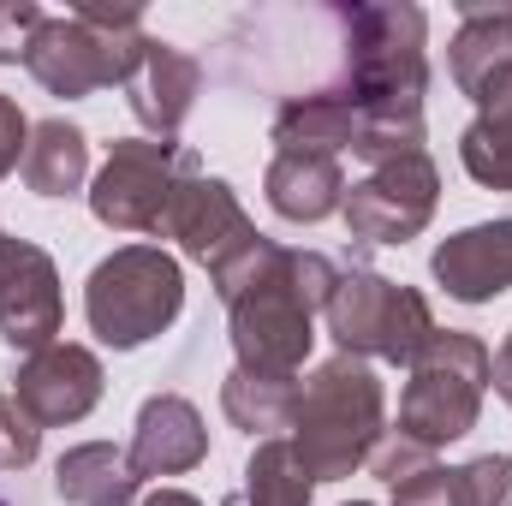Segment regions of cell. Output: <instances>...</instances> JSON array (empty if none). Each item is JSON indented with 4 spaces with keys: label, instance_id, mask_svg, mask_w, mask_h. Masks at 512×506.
<instances>
[{
    "label": "cell",
    "instance_id": "obj_9",
    "mask_svg": "<svg viewBox=\"0 0 512 506\" xmlns=\"http://www.w3.org/2000/svg\"><path fill=\"white\" fill-rule=\"evenodd\" d=\"M435 197H441V173L429 155H399L387 167H370V179H358L340 203L352 239H370V245H405L429 227L435 215Z\"/></svg>",
    "mask_w": 512,
    "mask_h": 506
},
{
    "label": "cell",
    "instance_id": "obj_16",
    "mask_svg": "<svg viewBox=\"0 0 512 506\" xmlns=\"http://www.w3.org/2000/svg\"><path fill=\"white\" fill-rule=\"evenodd\" d=\"M268 209L280 221H328L340 203H346V179H340V161L334 155H304V149H280L268 161Z\"/></svg>",
    "mask_w": 512,
    "mask_h": 506
},
{
    "label": "cell",
    "instance_id": "obj_1",
    "mask_svg": "<svg viewBox=\"0 0 512 506\" xmlns=\"http://www.w3.org/2000/svg\"><path fill=\"white\" fill-rule=\"evenodd\" d=\"M340 268L322 251H286L274 239H256L233 268L215 274V292L227 304L233 322V352L245 376L268 381H298L304 358H310V322L316 310H328Z\"/></svg>",
    "mask_w": 512,
    "mask_h": 506
},
{
    "label": "cell",
    "instance_id": "obj_10",
    "mask_svg": "<svg viewBox=\"0 0 512 506\" xmlns=\"http://www.w3.org/2000/svg\"><path fill=\"white\" fill-rule=\"evenodd\" d=\"M161 227L179 239V251L191 256V262H203L209 274L233 268V262L262 239V233L251 227V215L239 209L233 185L215 179V173H191V179L173 191V209H167Z\"/></svg>",
    "mask_w": 512,
    "mask_h": 506
},
{
    "label": "cell",
    "instance_id": "obj_3",
    "mask_svg": "<svg viewBox=\"0 0 512 506\" xmlns=\"http://www.w3.org/2000/svg\"><path fill=\"white\" fill-rule=\"evenodd\" d=\"M382 435H387V393L382 376L364 358L334 352L328 364L310 370V381H298L292 447L304 453L316 483H340L358 465H370Z\"/></svg>",
    "mask_w": 512,
    "mask_h": 506
},
{
    "label": "cell",
    "instance_id": "obj_17",
    "mask_svg": "<svg viewBox=\"0 0 512 506\" xmlns=\"http://www.w3.org/2000/svg\"><path fill=\"white\" fill-rule=\"evenodd\" d=\"M137 483L143 477L131 471V459L114 441H84V447L60 453V465H54V489L72 506H131Z\"/></svg>",
    "mask_w": 512,
    "mask_h": 506
},
{
    "label": "cell",
    "instance_id": "obj_20",
    "mask_svg": "<svg viewBox=\"0 0 512 506\" xmlns=\"http://www.w3.org/2000/svg\"><path fill=\"white\" fill-rule=\"evenodd\" d=\"M447 60H453V84L477 102V90L512 66V6H465Z\"/></svg>",
    "mask_w": 512,
    "mask_h": 506
},
{
    "label": "cell",
    "instance_id": "obj_5",
    "mask_svg": "<svg viewBox=\"0 0 512 506\" xmlns=\"http://www.w3.org/2000/svg\"><path fill=\"white\" fill-rule=\"evenodd\" d=\"M483 387H489V346L477 334L435 328L429 346L411 358V381L399 399V435L429 453L447 441H465L477 429Z\"/></svg>",
    "mask_w": 512,
    "mask_h": 506
},
{
    "label": "cell",
    "instance_id": "obj_2",
    "mask_svg": "<svg viewBox=\"0 0 512 506\" xmlns=\"http://www.w3.org/2000/svg\"><path fill=\"white\" fill-rule=\"evenodd\" d=\"M423 12L417 6H352V54H346V96L358 108L352 155L387 167L399 155H423Z\"/></svg>",
    "mask_w": 512,
    "mask_h": 506
},
{
    "label": "cell",
    "instance_id": "obj_28",
    "mask_svg": "<svg viewBox=\"0 0 512 506\" xmlns=\"http://www.w3.org/2000/svg\"><path fill=\"white\" fill-rule=\"evenodd\" d=\"M370 465H376V477H382V483H393V489H399L405 477H417V471H429L435 459H429V447H417V441H405V435H393V441H382V447H376V459H370Z\"/></svg>",
    "mask_w": 512,
    "mask_h": 506
},
{
    "label": "cell",
    "instance_id": "obj_8",
    "mask_svg": "<svg viewBox=\"0 0 512 506\" xmlns=\"http://www.w3.org/2000/svg\"><path fill=\"white\" fill-rule=\"evenodd\" d=\"M191 173H203V167L173 137H126L108 149V161L90 185V209L114 233H155L173 209V191Z\"/></svg>",
    "mask_w": 512,
    "mask_h": 506
},
{
    "label": "cell",
    "instance_id": "obj_24",
    "mask_svg": "<svg viewBox=\"0 0 512 506\" xmlns=\"http://www.w3.org/2000/svg\"><path fill=\"white\" fill-rule=\"evenodd\" d=\"M453 477H459V506H512V459L507 453H483V459L459 465Z\"/></svg>",
    "mask_w": 512,
    "mask_h": 506
},
{
    "label": "cell",
    "instance_id": "obj_14",
    "mask_svg": "<svg viewBox=\"0 0 512 506\" xmlns=\"http://www.w3.org/2000/svg\"><path fill=\"white\" fill-rule=\"evenodd\" d=\"M197 90H203V66L185 48L149 36V48H143V60H137V72L126 84V102L137 114V126H149L155 137H173L185 126V114L197 108Z\"/></svg>",
    "mask_w": 512,
    "mask_h": 506
},
{
    "label": "cell",
    "instance_id": "obj_33",
    "mask_svg": "<svg viewBox=\"0 0 512 506\" xmlns=\"http://www.w3.org/2000/svg\"><path fill=\"white\" fill-rule=\"evenodd\" d=\"M352 506H370V501H352Z\"/></svg>",
    "mask_w": 512,
    "mask_h": 506
},
{
    "label": "cell",
    "instance_id": "obj_26",
    "mask_svg": "<svg viewBox=\"0 0 512 506\" xmlns=\"http://www.w3.org/2000/svg\"><path fill=\"white\" fill-rule=\"evenodd\" d=\"M42 18H48V12H42L36 0H0V66H18V60L30 54Z\"/></svg>",
    "mask_w": 512,
    "mask_h": 506
},
{
    "label": "cell",
    "instance_id": "obj_15",
    "mask_svg": "<svg viewBox=\"0 0 512 506\" xmlns=\"http://www.w3.org/2000/svg\"><path fill=\"white\" fill-rule=\"evenodd\" d=\"M435 280L447 286V298L459 304H489L512 286V221H483V227H465L453 233L441 251H435Z\"/></svg>",
    "mask_w": 512,
    "mask_h": 506
},
{
    "label": "cell",
    "instance_id": "obj_30",
    "mask_svg": "<svg viewBox=\"0 0 512 506\" xmlns=\"http://www.w3.org/2000/svg\"><path fill=\"white\" fill-rule=\"evenodd\" d=\"M24 149H30V126H24L18 102H12V96H0V179L24 161Z\"/></svg>",
    "mask_w": 512,
    "mask_h": 506
},
{
    "label": "cell",
    "instance_id": "obj_12",
    "mask_svg": "<svg viewBox=\"0 0 512 506\" xmlns=\"http://www.w3.org/2000/svg\"><path fill=\"white\" fill-rule=\"evenodd\" d=\"M12 399H18L42 429L78 423V417H90L96 399H102V358H96L90 346H66V340H54V346L30 352V358L18 364V376H12Z\"/></svg>",
    "mask_w": 512,
    "mask_h": 506
},
{
    "label": "cell",
    "instance_id": "obj_29",
    "mask_svg": "<svg viewBox=\"0 0 512 506\" xmlns=\"http://www.w3.org/2000/svg\"><path fill=\"white\" fill-rule=\"evenodd\" d=\"M477 120L512 137V66H507V72H495V78L477 90Z\"/></svg>",
    "mask_w": 512,
    "mask_h": 506
},
{
    "label": "cell",
    "instance_id": "obj_25",
    "mask_svg": "<svg viewBox=\"0 0 512 506\" xmlns=\"http://www.w3.org/2000/svg\"><path fill=\"white\" fill-rule=\"evenodd\" d=\"M36 453H42V423L12 393H0V471H24L36 465Z\"/></svg>",
    "mask_w": 512,
    "mask_h": 506
},
{
    "label": "cell",
    "instance_id": "obj_19",
    "mask_svg": "<svg viewBox=\"0 0 512 506\" xmlns=\"http://www.w3.org/2000/svg\"><path fill=\"white\" fill-rule=\"evenodd\" d=\"M18 167L36 197H78L90 179V137L72 120H42V126H30V149Z\"/></svg>",
    "mask_w": 512,
    "mask_h": 506
},
{
    "label": "cell",
    "instance_id": "obj_23",
    "mask_svg": "<svg viewBox=\"0 0 512 506\" xmlns=\"http://www.w3.org/2000/svg\"><path fill=\"white\" fill-rule=\"evenodd\" d=\"M459 161H465V173H471L477 185H489V191H512V137L507 131L471 120L465 137H459Z\"/></svg>",
    "mask_w": 512,
    "mask_h": 506
},
{
    "label": "cell",
    "instance_id": "obj_31",
    "mask_svg": "<svg viewBox=\"0 0 512 506\" xmlns=\"http://www.w3.org/2000/svg\"><path fill=\"white\" fill-rule=\"evenodd\" d=\"M489 381H495V393H501V399L512 405V334H507V346L489 358Z\"/></svg>",
    "mask_w": 512,
    "mask_h": 506
},
{
    "label": "cell",
    "instance_id": "obj_4",
    "mask_svg": "<svg viewBox=\"0 0 512 506\" xmlns=\"http://www.w3.org/2000/svg\"><path fill=\"white\" fill-rule=\"evenodd\" d=\"M143 12L137 6H78L72 18H42L24 66L48 96H90L108 84H131L143 60Z\"/></svg>",
    "mask_w": 512,
    "mask_h": 506
},
{
    "label": "cell",
    "instance_id": "obj_18",
    "mask_svg": "<svg viewBox=\"0 0 512 506\" xmlns=\"http://www.w3.org/2000/svg\"><path fill=\"white\" fill-rule=\"evenodd\" d=\"M352 137H358V108L346 90H316V96L280 102V114H274V155L280 149L334 155V149H352Z\"/></svg>",
    "mask_w": 512,
    "mask_h": 506
},
{
    "label": "cell",
    "instance_id": "obj_32",
    "mask_svg": "<svg viewBox=\"0 0 512 506\" xmlns=\"http://www.w3.org/2000/svg\"><path fill=\"white\" fill-rule=\"evenodd\" d=\"M143 506H203V501H197V495H185V489H155Z\"/></svg>",
    "mask_w": 512,
    "mask_h": 506
},
{
    "label": "cell",
    "instance_id": "obj_7",
    "mask_svg": "<svg viewBox=\"0 0 512 506\" xmlns=\"http://www.w3.org/2000/svg\"><path fill=\"white\" fill-rule=\"evenodd\" d=\"M328 334L340 340L346 358H382V364H405L429 346L435 334V316H429V298L387 280L376 268H346L328 292Z\"/></svg>",
    "mask_w": 512,
    "mask_h": 506
},
{
    "label": "cell",
    "instance_id": "obj_11",
    "mask_svg": "<svg viewBox=\"0 0 512 506\" xmlns=\"http://www.w3.org/2000/svg\"><path fill=\"white\" fill-rule=\"evenodd\" d=\"M60 334V274L42 245L0 239V340L12 352H42Z\"/></svg>",
    "mask_w": 512,
    "mask_h": 506
},
{
    "label": "cell",
    "instance_id": "obj_27",
    "mask_svg": "<svg viewBox=\"0 0 512 506\" xmlns=\"http://www.w3.org/2000/svg\"><path fill=\"white\" fill-rule=\"evenodd\" d=\"M393 506H459V477L429 465V471H417L393 489Z\"/></svg>",
    "mask_w": 512,
    "mask_h": 506
},
{
    "label": "cell",
    "instance_id": "obj_21",
    "mask_svg": "<svg viewBox=\"0 0 512 506\" xmlns=\"http://www.w3.org/2000/svg\"><path fill=\"white\" fill-rule=\"evenodd\" d=\"M310 489H316V477H310L304 453L286 435H268L245 465V495L233 506H310Z\"/></svg>",
    "mask_w": 512,
    "mask_h": 506
},
{
    "label": "cell",
    "instance_id": "obj_22",
    "mask_svg": "<svg viewBox=\"0 0 512 506\" xmlns=\"http://www.w3.org/2000/svg\"><path fill=\"white\" fill-rule=\"evenodd\" d=\"M221 405L239 429L268 435V429H292V405H298V381H268V376H233L221 381Z\"/></svg>",
    "mask_w": 512,
    "mask_h": 506
},
{
    "label": "cell",
    "instance_id": "obj_6",
    "mask_svg": "<svg viewBox=\"0 0 512 506\" xmlns=\"http://www.w3.org/2000/svg\"><path fill=\"white\" fill-rule=\"evenodd\" d=\"M179 310H185V274L161 245H126L102 256L84 286V316L96 340L114 352H137L143 340L167 334Z\"/></svg>",
    "mask_w": 512,
    "mask_h": 506
},
{
    "label": "cell",
    "instance_id": "obj_13",
    "mask_svg": "<svg viewBox=\"0 0 512 506\" xmlns=\"http://www.w3.org/2000/svg\"><path fill=\"white\" fill-rule=\"evenodd\" d=\"M203 453H209V429H203V417H197L191 399H179V393L143 399L131 447H126L137 477H179V471L203 465Z\"/></svg>",
    "mask_w": 512,
    "mask_h": 506
},
{
    "label": "cell",
    "instance_id": "obj_34",
    "mask_svg": "<svg viewBox=\"0 0 512 506\" xmlns=\"http://www.w3.org/2000/svg\"><path fill=\"white\" fill-rule=\"evenodd\" d=\"M0 506H6V501H0Z\"/></svg>",
    "mask_w": 512,
    "mask_h": 506
}]
</instances>
